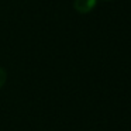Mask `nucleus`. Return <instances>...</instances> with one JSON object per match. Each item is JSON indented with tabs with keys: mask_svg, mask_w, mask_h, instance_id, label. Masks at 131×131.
I'll return each mask as SVG.
<instances>
[{
	"mask_svg": "<svg viewBox=\"0 0 131 131\" xmlns=\"http://www.w3.org/2000/svg\"><path fill=\"white\" fill-rule=\"evenodd\" d=\"M96 4H97V0H75L73 2L75 10L80 14H88V13L93 12Z\"/></svg>",
	"mask_w": 131,
	"mask_h": 131,
	"instance_id": "f257e3e1",
	"label": "nucleus"
},
{
	"mask_svg": "<svg viewBox=\"0 0 131 131\" xmlns=\"http://www.w3.org/2000/svg\"><path fill=\"white\" fill-rule=\"evenodd\" d=\"M6 79H7V73H6V69H3L0 66V88H3L4 83H6Z\"/></svg>",
	"mask_w": 131,
	"mask_h": 131,
	"instance_id": "f03ea898",
	"label": "nucleus"
},
{
	"mask_svg": "<svg viewBox=\"0 0 131 131\" xmlns=\"http://www.w3.org/2000/svg\"><path fill=\"white\" fill-rule=\"evenodd\" d=\"M107 2H108V0H107Z\"/></svg>",
	"mask_w": 131,
	"mask_h": 131,
	"instance_id": "7ed1b4c3",
	"label": "nucleus"
}]
</instances>
